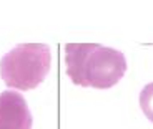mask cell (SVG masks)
<instances>
[{
	"label": "cell",
	"instance_id": "cell-3",
	"mask_svg": "<svg viewBox=\"0 0 153 129\" xmlns=\"http://www.w3.org/2000/svg\"><path fill=\"white\" fill-rule=\"evenodd\" d=\"M32 119L28 104L20 93H0V129H32Z\"/></svg>",
	"mask_w": 153,
	"mask_h": 129
},
{
	"label": "cell",
	"instance_id": "cell-4",
	"mask_svg": "<svg viewBox=\"0 0 153 129\" xmlns=\"http://www.w3.org/2000/svg\"><path fill=\"white\" fill-rule=\"evenodd\" d=\"M140 108L143 114L153 122V83H148L140 93Z\"/></svg>",
	"mask_w": 153,
	"mask_h": 129
},
{
	"label": "cell",
	"instance_id": "cell-2",
	"mask_svg": "<svg viewBox=\"0 0 153 129\" xmlns=\"http://www.w3.org/2000/svg\"><path fill=\"white\" fill-rule=\"evenodd\" d=\"M52 66V51L42 43H22L0 60V76L8 88L28 91L42 84Z\"/></svg>",
	"mask_w": 153,
	"mask_h": 129
},
{
	"label": "cell",
	"instance_id": "cell-1",
	"mask_svg": "<svg viewBox=\"0 0 153 129\" xmlns=\"http://www.w3.org/2000/svg\"><path fill=\"white\" fill-rule=\"evenodd\" d=\"M67 75L78 86L108 89L123 78L126 60L122 51L97 43H68L65 46Z\"/></svg>",
	"mask_w": 153,
	"mask_h": 129
}]
</instances>
